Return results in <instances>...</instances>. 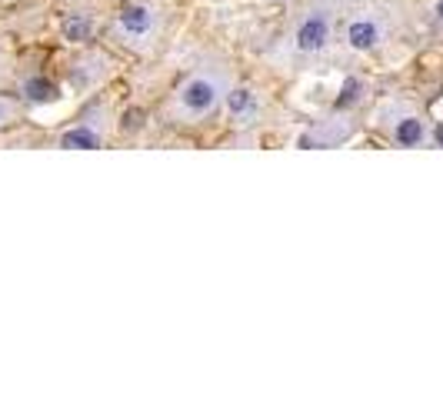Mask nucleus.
Listing matches in <instances>:
<instances>
[{
  "label": "nucleus",
  "instance_id": "1",
  "mask_svg": "<svg viewBox=\"0 0 443 400\" xmlns=\"http://www.w3.org/2000/svg\"><path fill=\"white\" fill-rule=\"evenodd\" d=\"M330 37V24L323 13H310L304 24L297 27V47L304 50V54H314V50H320L323 44H327Z\"/></svg>",
  "mask_w": 443,
  "mask_h": 400
},
{
  "label": "nucleus",
  "instance_id": "2",
  "mask_svg": "<svg viewBox=\"0 0 443 400\" xmlns=\"http://www.w3.org/2000/svg\"><path fill=\"white\" fill-rule=\"evenodd\" d=\"M180 100H184V107L190 113H207V111H214V104H217V87L210 80H190L187 87H184V94H180Z\"/></svg>",
  "mask_w": 443,
  "mask_h": 400
},
{
  "label": "nucleus",
  "instance_id": "3",
  "mask_svg": "<svg viewBox=\"0 0 443 400\" xmlns=\"http://www.w3.org/2000/svg\"><path fill=\"white\" fill-rule=\"evenodd\" d=\"M120 27H124L127 34H134V37H143L147 30L153 27V13L147 7H127L120 13Z\"/></svg>",
  "mask_w": 443,
  "mask_h": 400
},
{
  "label": "nucleus",
  "instance_id": "4",
  "mask_svg": "<svg viewBox=\"0 0 443 400\" xmlns=\"http://www.w3.org/2000/svg\"><path fill=\"white\" fill-rule=\"evenodd\" d=\"M347 40H350L354 50H370L380 40V30H377V24H370V20H354L350 30H347Z\"/></svg>",
  "mask_w": 443,
  "mask_h": 400
},
{
  "label": "nucleus",
  "instance_id": "5",
  "mask_svg": "<svg viewBox=\"0 0 443 400\" xmlns=\"http://www.w3.org/2000/svg\"><path fill=\"white\" fill-rule=\"evenodd\" d=\"M60 147L63 150H97L101 147V137L90 127H74V130H67L60 137Z\"/></svg>",
  "mask_w": 443,
  "mask_h": 400
},
{
  "label": "nucleus",
  "instance_id": "6",
  "mask_svg": "<svg viewBox=\"0 0 443 400\" xmlns=\"http://www.w3.org/2000/svg\"><path fill=\"white\" fill-rule=\"evenodd\" d=\"M60 30H63V40H70V44H80V40L90 37V20L84 13H67L60 20Z\"/></svg>",
  "mask_w": 443,
  "mask_h": 400
},
{
  "label": "nucleus",
  "instance_id": "7",
  "mask_svg": "<svg viewBox=\"0 0 443 400\" xmlns=\"http://www.w3.org/2000/svg\"><path fill=\"white\" fill-rule=\"evenodd\" d=\"M393 137H397V144H400V147H417L420 140H423V120H417V117H406V120H400V124H397V130H393Z\"/></svg>",
  "mask_w": 443,
  "mask_h": 400
},
{
  "label": "nucleus",
  "instance_id": "8",
  "mask_svg": "<svg viewBox=\"0 0 443 400\" xmlns=\"http://www.w3.org/2000/svg\"><path fill=\"white\" fill-rule=\"evenodd\" d=\"M24 94L34 104H51V100H57V87H53L51 80H44V77H30L24 84Z\"/></svg>",
  "mask_w": 443,
  "mask_h": 400
},
{
  "label": "nucleus",
  "instance_id": "9",
  "mask_svg": "<svg viewBox=\"0 0 443 400\" xmlns=\"http://www.w3.org/2000/svg\"><path fill=\"white\" fill-rule=\"evenodd\" d=\"M357 97H360V80H347L340 87V97H337V111H343V107H350V104H357Z\"/></svg>",
  "mask_w": 443,
  "mask_h": 400
},
{
  "label": "nucleus",
  "instance_id": "10",
  "mask_svg": "<svg viewBox=\"0 0 443 400\" xmlns=\"http://www.w3.org/2000/svg\"><path fill=\"white\" fill-rule=\"evenodd\" d=\"M250 104H253V94H250V90H233V94L227 97V107H230L233 113H247V111H250Z\"/></svg>",
  "mask_w": 443,
  "mask_h": 400
},
{
  "label": "nucleus",
  "instance_id": "11",
  "mask_svg": "<svg viewBox=\"0 0 443 400\" xmlns=\"http://www.w3.org/2000/svg\"><path fill=\"white\" fill-rule=\"evenodd\" d=\"M134 127H140V111H127V117H124V130H134Z\"/></svg>",
  "mask_w": 443,
  "mask_h": 400
},
{
  "label": "nucleus",
  "instance_id": "12",
  "mask_svg": "<svg viewBox=\"0 0 443 400\" xmlns=\"http://www.w3.org/2000/svg\"><path fill=\"white\" fill-rule=\"evenodd\" d=\"M433 140H437V144H440V147H443V124L437 127V130H433Z\"/></svg>",
  "mask_w": 443,
  "mask_h": 400
},
{
  "label": "nucleus",
  "instance_id": "13",
  "mask_svg": "<svg viewBox=\"0 0 443 400\" xmlns=\"http://www.w3.org/2000/svg\"><path fill=\"white\" fill-rule=\"evenodd\" d=\"M437 17H440V20H443V0H440V4H437Z\"/></svg>",
  "mask_w": 443,
  "mask_h": 400
},
{
  "label": "nucleus",
  "instance_id": "14",
  "mask_svg": "<svg viewBox=\"0 0 443 400\" xmlns=\"http://www.w3.org/2000/svg\"><path fill=\"white\" fill-rule=\"evenodd\" d=\"M4 113H7V111H4V104H0V124H4Z\"/></svg>",
  "mask_w": 443,
  "mask_h": 400
}]
</instances>
